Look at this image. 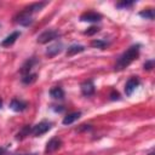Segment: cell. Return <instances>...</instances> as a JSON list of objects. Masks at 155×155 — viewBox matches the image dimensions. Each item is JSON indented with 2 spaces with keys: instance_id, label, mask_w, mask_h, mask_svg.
<instances>
[{
  "instance_id": "1",
  "label": "cell",
  "mask_w": 155,
  "mask_h": 155,
  "mask_svg": "<svg viewBox=\"0 0 155 155\" xmlns=\"http://www.w3.org/2000/svg\"><path fill=\"white\" fill-rule=\"evenodd\" d=\"M139 48H140V45H132L130 46L120 57L119 59L116 61V64H115V69L116 70H122L125 69L126 67H128L139 54Z\"/></svg>"
},
{
  "instance_id": "2",
  "label": "cell",
  "mask_w": 155,
  "mask_h": 155,
  "mask_svg": "<svg viewBox=\"0 0 155 155\" xmlns=\"http://www.w3.org/2000/svg\"><path fill=\"white\" fill-rule=\"evenodd\" d=\"M59 36V33L57 30H53V29H48V30H45L42 31L39 36H38V42L39 44H46L48 41H52L54 39H57Z\"/></svg>"
},
{
  "instance_id": "3",
  "label": "cell",
  "mask_w": 155,
  "mask_h": 155,
  "mask_svg": "<svg viewBox=\"0 0 155 155\" xmlns=\"http://www.w3.org/2000/svg\"><path fill=\"white\" fill-rule=\"evenodd\" d=\"M51 127H52V124H51V122H48V121H41V122H39L38 125H35V126L31 128L30 132H31V134H33L34 137H39V136L46 133L48 130H51Z\"/></svg>"
},
{
  "instance_id": "4",
  "label": "cell",
  "mask_w": 155,
  "mask_h": 155,
  "mask_svg": "<svg viewBox=\"0 0 155 155\" xmlns=\"http://www.w3.org/2000/svg\"><path fill=\"white\" fill-rule=\"evenodd\" d=\"M15 22H16V23H18V24H21V25L27 27V25L31 24V22H33L31 13H30V12H28L27 10H23L22 12H19V13L15 17Z\"/></svg>"
},
{
  "instance_id": "5",
  "label": "cell",
  "mask_w": 155,
  "mask_h": 155,
  "mask_svg": "<svg viewBox=\"0 0 155 155\" xmlns=\"http://www.w3.org/2000/svg\"><path fill=\"white\" fill-rule=\"evenodd\" d=\"M101 19H102V15L94 11H87L80 16V21L82 22H99Z\"/></svg>"
},
{
  "instance_id": "6",
  "label": "cell",
  "mask_w": 155,
  "mask_h": 155,
  "mask_svg": "<svg viewBox=\"0 0 155 155\" xmlns=\"http://www.w3.org/2000/svg\"><path fill=\"white\" fill-rule=\"evenodd\" d=\"M61 145H62V140H61V138H58V137H53V138H51V139L47 142L46 148H45V153H48V154L54 153L56 150H58V149L61 148Z\"/></svg>"
},
{
  "instance_id": "7",
  "label": "cell",
  "mask_w": 155,
  "mask_h": 155,
  "mask_svg": "<svg viewBox=\"0 0 155 155\" xmlns=\"http://www.w3.org/2000/svg\"><path fill=\"white\" fill-rule=\"evenodd\" d=\"M138 85H139V79L137 76L130 78L127 80L126 85H125V93H126V96H131L133 93V91L138 87Z\"/></svg>"
},
{
  "instance_id": "8",
  "label": "cell",
  "mask_w": 155,
  "mask_h": 155,
  "mask_svg": "<svg viewBox=\"0 0 155 155\" xmlns=\"http://www.w3.org/2000/svg\"><path fill=\"white\" fill-rule=\"evenodd\" d=\"M81 92L84 96L90 97L94 93V84L92 80H86L81 84Z\"/></svg>"
},
{
  "instance_id": "9",
  "label": "cell",
  "mask_w": 155,
  "mask_h": 155,
  "mask_svg": "<svg viewBox=\"0 0 155 155\" xmlns=\"http://www.w3.org/2000/svg\"><path fill=\"white\" fill-rule=\"evenodd\" d=\"M62 48H63L62 42H54V44H52V45H50V46L47 47L46 54H47L48 57H54V56H57L58 53H61Z\"/></svg>"
},
{
  "instance_id": "10",
  "label": "cell",
  "mask_w": 155,
  "mask_h": 155,
  "mask_svg": "<svg viewBox=\"0 0 155 155\" xmlns=\"http://www.w3.org/2000/svg\"><path fill=\"white\" fill-rule=\"evenodd\" d=\"M10 108L13 110V111H23L25 108H27V103L21 101V99H17V98H13L11 102H10Z\"/></svg>"
},
{
  "instance_id": "11",
  "label": "cell",
  "mask_w": 155,
  "mask_h": 155,
  "mask_svg": "<svg viewBox=\"0 0 155 155\" xmlns=\"http://www.w3.org/2000/svg\"><path fill=\"white\" fill-rule=\"evenodd\" d=\"M19 35H21V31H13V33H11L10 35H7V36L1 41V46L7 47V46L12 45V44L19 38Z\"/></svg>"
},
{
  "instance_id": "12",
  "label": "cell",
  "mask_w": 155,
  "mask_h": 155,
  "mask_svg": "<svg viewBox=\"0 0 155 155\" xmlns=\"http://www.w3.org/2000/svg\"><path fill=\"white\" fill-rule=\"evenodd\" d=\"M50 96L52 98H54V99H63L64 98V91H63L62 87L56 86V87L50 90Z\"/></svg>"
},
{
  "instance_id": "13",
  "label": "cell",
  "mask_w": 155,
  "mask_h": 155,
  "mask_svg": "<svg viewBox=\"0 0 155 155\" xmlns=\"http://www.w3.org/2000/svg\"><path fill=\"white\" fill-rule=\"evenodd\" d=\"M80 115H81L80 111H74V113L68 114V115L64 116V119H63V125H70V124H73L74 121H76V120L80 117Z\"/></svg>"
},
{
  "instance_id": "14",
  "label": "cell",
  "mask_w": 155,
  "mask_h": 155,
  "mask_svg": "<svg viewBox=\"0 0 155 155\" xmlns=\"http://www.w3.org/2000/svg\"><path fill=\"white\" fill-rule=\"evenodd\" d=\"M84 50H85V47H84L82 45H71V46H69L68 50H67V56H68V57H71V56H74V54H78V53L82 52Z\"/></svg>"
},
{
  "instance_id": "15",
  "label": "cell",
  "mask_w": 155,
  "mask_h": 155,
  "mask_svg": "<svg viewBox=\"0 0 155 155\" xmlns=\"http://www.w3.org/2000/svg\"><path fill=\"white\" fill-rule=\"evenodd\" d=\"M35 63H36V61H35L34 58L28 59V61L23 64V67H22V69H21V73H22L23 75L29 74V73H30V70H31V68H33V65H34Z\"/></svg>"
},
{
  "instance_id": "16",
  "label": "cell",
  "mask_w": 155,
  "mask_h": 155,
  "mask_svg": "<svg viewBox=\"0 0 155 155\" xmlns=\"http://www.w3.org/2000/svg\"><path fill=\"white\" fill-rule=\"evenodd\" d=\"M47 5V2H34V4H31V5H29L28 7H25L24 10H27L28 12H30L31 15L34 13V12H36V11H40L42 7H45Z\"/></svg>"
},
{
  "instance_id": "17",
  "label": "cell",
  "mask_w": 155,
  "mask_h": 155,
  "mask_svg": "<svg viewBox=\"0 0 155 155\" xmlns=\"http://www.w3.org/2000/svg\"><path fill=\"white\" fill-rule=\"evenodd\" d=\"M139 16L145 18V19H154V10L153 8H148V10H143L139 12Z\"/></svg>"
},
{
  "instance_id": "18",
  "label": "cell",
  "mask_w": 155,
  "mask_h": 155,
  "mask_svg": "<svg viewBox=\"0 0 155 155\" xmlns=\"http://www.w3.org/2000/svg\"><path fill=\"white\" fill-rule=\"evenodd\" d=\"M36 80V74L35 73H29V74H27V75H23V78H22V82L23 84H31V82H34Z\"/></svg>"
},
{
  "instance_id": "19",
  "label": "cell",
  "mask_w": 155,
  "mask_h": 155,
  "mask_svg": "<svg viewBox=\"0 0 155 155\" xmlns=\"http://www.w3.org/2000/svg\"><path fill=\"white\" fill-rule=\"evenodd\" d=\"M30 131H31V128L29 127V126H24L18 133H17V139H23V138H25L27 136H29V133H30Z\"/></svg>"
},
{
  "instance_id": "20",
  "label": "cell",
  "mask_w": 155,
  "mask_h": 155,
  "mask_svg": "<svg viewBox=\"0 0 155 155\" xmlns=\"http://www.w3.org/2000/svg\"><path fill=\"white\" fill-rule=\"evenodd\" d=\"M91 45H92L93 47H97V48H104V47L108 45V42L104 41V40H93V41L91 42Z\"/></svg>"
},
{
  "instance_id": "21",
  "label": "cell",
  "mask_w": 155,
  "mask_h": 155,
  "mask_svg": "<svg viewBox=\"0 0 155 155\" xmlns=\"http://www.w3.org/2000/svg\"><path fill=\"white\" fill-rule=\"evenodd\" d=\"M132 5H133L132 1H122V2H117L116 7H119V8H127V7H131Z\"/></svg>"
},
{
  "instance_id": "22",
  "label": "cell",
  "mask_w": 155,
  "mask_h": 155,
  "mask_svg": "<svg viewBox=\"0 0 155 155\" xmlns=\"http://www.w3.org/2000/svg\"><path fill=\"white\" fill-rule=\"evenodd\" d=\"M98 31H99V28H98V27H90L84 34L91 36V35H93V34H96V33H98Z\"/></svg>"
},
{
  "instance_id": "23",
  "label": "cell",
  "mask_w": 155,
  "mask_h": 155,
  "mask_svg": "<svg viewBox=\"0 0 155 155\" xmlns=\"http://www.w3.org/2000/svg\"><path fill=\"white\" fill-rule=\"evenodd\" d=\"M144 70H151L153 68H154V61H147L145 63H144Z\"/></svg>"
},
{
  "instance_id": "24",
  "label": "cell",
  "mask_w": 155,
  "mask_h": 155,
  "mask_svg": "<svg viewBox=\"0 0 155 155\" xmlns=\"http://www.w3.org/2000/svg\"><path fill=\"white\" fill-rule=\"evenodd\" d=\"M110 98H111L113 101H115V99H120V94H119L117 92L113 91V92H111V94H110Z\"/></svg>"
},
{
  "instance_id": "25",
  "label": "cell",
  "mask_w": 155,
  "mask_h": 155,
  "mask_svg": "<svg viewBox=\"0 0 155 155\" xmlns=\"http://www.w3.org/2000/svg\"><path fill=\"white\" fill-rule=\"evenodd\" d=\"M0 155H6V151L4 148H0Z\"/></svg>"
},
{
  "instance_id": "26",
  "label": "cell",
  "mask_w": 155,
  "mask_h": 155,
  "mask_svg": "<svg viewBox=\"0 0 155 155\" xmlns=\"http://www.w3.org/2000/svg\"><path fill=\"white\" fill-rule=\"evenodd\" d=\"M1 104H2V102H1V101H0V108H1Z\"/></svg>"
}]
</instances>
